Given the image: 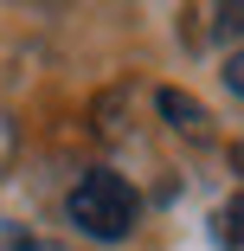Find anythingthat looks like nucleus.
Listing matches in <instances>:
<instances>
[{"label":"nucleus","instance_id":"nucleus-1","mask_svg":"<svg viewBox=\"0 0 244 251\" xmlns=\"http://www.w3.org/2000/svg\"><path fill=\"white\" fill-rule=\"evenodd\" d=\"M65 213H71V226L84 232V238H129L135 232V219H141V193L122 180V174H110V168H90L77 187H71V200H65Z\"/></svg>","mask_w":244,"mask_h":251},{"label":"nucleus","instance_id":"nucleus-2","mask_svg":"<svg viewBox=\"0 0 244 251\" xmlns=\"http://www.w3.org/2000/svg\"><path fill=\"white\" fill-rule=\"evenodd\" d=\"M155 103H161V116H167V123H174L186 142H212V110H206L193 90H174V84H167Z\"/></svg>","mask_w":244,"mask_h":251},{"label":"nucleus","instance_id":"nucleus-3","mask_svg":"<svg viewBox=\"0 0 244 251\" xmlns=\"http://www.w3.org/2000/svg\"><path fill=\"white\" fill-rule=\"evenodd\" d=\"M212 238H219L225 251H238V245H244V200H225V206L212 213Z\"/></svg>","mask_w":244,"mask_h":251},{"label":"nucleus","instance_id":"nucleus-4","mask_svg":"<svg viewBox=\"0 0 244 251\" xmlns=\"http://www.w3.org/2000/svg\"><path fill=\"white\" fill-rule=\"evenodd\" d=\"M219 39H231V32H244V0H231V7H219V26H212Z\"/></svg>","mask_w":244,"mask_h":251},{"label":"nucleus","instance_id":"nucleus-5","mask_svg":"<svg viewBox=\"0 0 244 251\" xmlns=\"http://www.w3.org/2000/svg\"><path fill=\"white\" fill-rule=\"evenodd\" d=\"M225 84H231V97H244V45H238L231 65H225Z\"/></svg>","mask_w":244,"mask_h":251},{"label":"nucleus","instance_id":"nucleus-6","mask_svg":"<svg viewBox=\"0 0 244 251\" xmlns=\"http://www.w3.org/2000/svg\"><path fill=\"white\" fill-rule=\"evenodd\" d=\"M7 251H71V245H52V238H13Z\"/></svg>","mask_w":244,"mask_h":251}]
</instances>
